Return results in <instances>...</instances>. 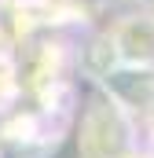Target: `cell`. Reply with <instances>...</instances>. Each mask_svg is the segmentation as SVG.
Here are the masks:
<instances>
[{
  "label": "cell",
  "instance_id": "cell-3",
  "mask_svg": "<svg viewBox=\"0 0 154 158\" xmlns=\"http://www.w3.org/2000/svg\"><path fill=\"white\" fill-rule=\"evenodd\" d=\"M114 48L117 59H125V63H140V66L154 63V22H147V19L121 22L114 33Z\"/></svg>",
  "mask_w": 154,
  "mask_h": 158
},
{
  "label": "cell",
  "instance_id": "cell-2",
  "mask_svg": "<svg viewBox=\"0 0 154 158\" xmlns=\"http://www.w3.org/2000/svg\"><path fill=\"white\" fill-rule=\"evenodd\" d=\"M103 92L125 103V107H136V110H147L154 107V66H140V63H125V66H114L103 74Z\"/></svg>",
  "mask_w": 154,
  "mask_h": 158
},
{
  "label": "cell",
  "instance_id": "cell-1",
  "mask_svg": "<svg viewBox=\"0 0 154 158\" xmlns=\"http://www.w3.org/2000/svg\"><path fill=\"white\" fill-rule=\"evenodd\" d=\"M125 121L121 110L114 107V99L107 92H95L84 107L81 118V155L84 158H117L125 151Z\"/></svg>",
  "mask_w": 154,
  "mask_h": 158
},
{
  "label": "cell",
  "instance_id": "cell-4",
  "mask_svg": "<svg viewBox=\"0 0 154 158\" xmlns=\"http://www.w3.org/2000/svg\"><path fill=\"white\" fill-rule=\"evenodd\" d=\"M117 63V48H114V37H95L88 48H84V70L103 77L107 70H114Z\"/></svg>",
  "mask_w": 154,
  "mask_h": 158
}]
</instances>
